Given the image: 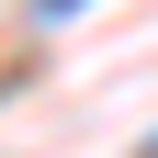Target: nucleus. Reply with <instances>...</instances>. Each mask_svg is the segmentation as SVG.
I'll use <instances>...</instances> for the list:
<instances>
[{
    "label": "nucleus",
    "mask_w": 158,
    "mask_h": 158,
    "mask_svg": "<svg viewBox=\"0 0 158 158\" xmlns=\"http://www.w3.org/2000/svg\"><path fill=\"white\" fill-rule=\"evenodd\" d=\"M68 11H79V0H34V23H68Z\"/></svg>",
    "instance_id": "1"
},
{
    "label": "nucleus",
    "mask_w": 158,
    "mask_h": 158,
    "mask_svg": "<svg viewBox=\"0 0 158 158\" xmlns=\"http://www.w3.org/2000/svg\"><path fill=\"white\" fill-rule=\"evenodd\" d=\"M147 158H158V135H147Z\"/></svg>",
    "instance_id": "2"
}]
</instances>
